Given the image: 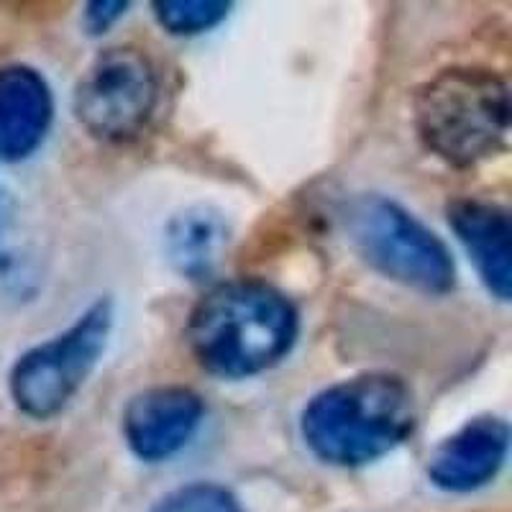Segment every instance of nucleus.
Returning <instances> with one entry per match:
<instances>
[{
  "label": "nucleus",
  "instance_id": "nucleus-1",
  "mask_svg": "<svg viewBox=\"0 0 512 512\" xmlns=\"http://www.w3.org/2000/svg\"><path fill=\"white\" fill-rule=\"evenodd\" d=\"M300 315L290 297L262 280L218 282L187 318L190 354L218 379H251L290 356Z\"/></svg>",
  "mask_w": 512,
  "mask_h": 512
},
{
  "label": "nucleus",
  "instance_id": "nucleus-2",
  "mask_svg": "<svg viewBox=\"0 0 512 512\" xmlns=\"http://www.w3.org/2000/svg\"><path fill=\"white\" fill-rule=\"evenodd\" d=\"M415 397L390 372L341 379L303 408L300 436L323 464L367 466L392 454L415 431Z\"/></svg>",
  "mask_w": 512,
  "mask_h": 512
},
{
  "label": "nucleus",
  "instance_id": "nucleus-3",
  "mask_svg": "<svg viewBox=\"0 0 512 512\" xmlns=\"http://www.w3.org/2000/svg\"><path fill=\"white\" fill-rule=\"evenodd\" d=\"M510 113V85L487 67H448L413 98L418 139L456 169L477 167L505 149Z\"/></svg>",
  "mask_w": 512,
  "mask_h": 512
},
{
  "label": "nucleus",
  "instance_id": "nucleus-4",
  "mask_svg": "<svg viewBox=\"0 0 512 512\" xmlns=\"http://www.w3.org/2000/svg\"><path fill=\"white\" fill-rule=\"evenodd\" d=\"M344 228L361 262L420 295L441 297L456 287V262L446 241L397 200L367 192L344 210Z\"/></svg>",
  "mask_w": 512,
  "mask_h": 512
},
{
  "label": "nucleus",
  "instance_id": "nucleus-5",
  "mask_svg": "<svg viewBox=\"0 0 512 512\" xmlns=\"http://www.w3.org/2000/svg\"><path fill=\"white\" fill-rule=\"evenodd\" d=\"M116 323L111 297H98L57 336L18 356L8 377L11 400L26 418L52 420L85 387Z\"/></svg>",
  "mask_w": 512,
  "mask_h": 512
},
{
  "label": "nucleus",
  "instance_id": "nucleus-6",
  "mask_svg": "<svg viewBox=\"0 0 512 512\" xmlns=\"http://www.w3.org/2000/svg\"><path fill=\"white\" fill-rule=\"evenodd\" d=\"M162 98V77L144 49H103L75 88V118L93 139L126 144L152 123Z\"/></svg>",
  "mask_w": 512,
  "mask_h": 512
},
{
  "label": "nucleus",
  "instance_id": "nucleus-7",
  "mask_svg": "<svg viewBox=\"0 0 512 512\" xmlns=\"http://www.w3.org/2000/svg\"><path fill=\"white\" fill-rule=\"evenodd\" d=\"M203 420L205 402L198 392L182 384H159L128 400L121 433L136 459L162 464L195 438Z\"/></svg>",
  "mask_w": 512,
  "mask_h": 512
},
{
  "label": "nucleus",
  "instance_id": "nucleus-8",
  "mask_svg": "<svg viewBox=\"0 0 512 512\" xmlns=\"http://www.w3.org/2000/svg\"><path fill=\"white\" fill-rule=\"evenodd\" d=\"M510 451V425L500 415H477L466 420L459 431L428 459V479L443 492L469 495L495 482Z\"/></svg>",
  "mask_w": 512,
  "mask_h": 512
},
{
  "label": "nucleus",
  "instance_id": "nucleus-9",
  "mask_svg": "<svg viewBox=\"0 0 512 512\" xmlns=\"http://www.w3.org/2000/svg\"><path fill=\"white\" fill-rule=\"evenodd\" d=\"M446 216L489 295L507 303L512 292L510 213L497 203L461 198L448 205Z\"/></svg>",
  "mask_w": 512,
  "mask_h": 512
},
{
  "label": "nucleus",
  "instance_id": "nucleus-10",
  "mask_svg": "<svg viewBox=\"0 0 512 512\" xmlns=\"http://www.w3.org/2000/svg\"><path fill=\"white\" fill-rule=\"evenodd\" d=\"M54 121L47 77L29 64L0 67V159L21 162L44 144Z\"/></svg>",
  "mask_w": 512,
  "mask_h": 512
},
{
  "label": "nucleus",
  "instance_id": "nucleus-11",
  "mask_svg": "<svg viewBox=\"0 0 512 512\" xmlns=\"http://www.w3.org/2000/svg\"><path fill=\"white\" fill-rule=\"evenodd\" d=\"M231 241V226L221 210L210 205H192L180 210L164 231V251L169 264L185 280H205L216 272Z\"/></svg>",
  "mask_w": 512,
  "mask_h": 512
},
{
  "label": "nucleus",
  "instance_id": "nucleus-12",
  "mask_svg": "<svg viewBox=\"0 0 512 512\" xmlns=\"http://www.w3.org/2000/svg\"><path fill=\"white\" fill-rule=\"evenodd\" d=\"M154 18L172 36H200L221 26L231 13L226 0H157Z\"/></svg>",
  "mask_w": 512,
  "mask_h": 512
},
{
  "label": "nucleus",
  "instance_id": "nucleus-13",
  "mask_svg": "<svg viewBox=\"0 0 512 512\" xmlns=\"http://www.w3.org/2000/svg\"><path fill=\"white\" fill-rule=\"evenodd\" d=\"M152 512H244L231 489L216 482H192L177 487L154 505Z\"/></svg>",
  "mask_w": 512,
  "mask_h": 512
},
{
  "label": "nucleus",
  "instance_id": "nucleus-14",
  "mask_svg": "<svg viewBox=\"0 0 512 512\" xmlns=\"http://www.w3.org/2000/svg\"><path fill=\"white\" fill-rule=\"evenodd\" d=\"M126 11L128 3H123V0H95V3H88L85 11H82V24H85L88 34H105L118 18L126 16Z\"/></svg>",
  "mask_w": 512,
  "mask_h": 512
}]
</instances>
